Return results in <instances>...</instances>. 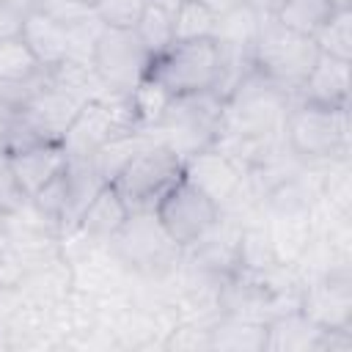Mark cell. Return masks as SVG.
Here are the masks:
<instances>
[{"label":"cell","instance_id":"18","mask_svg":"<svg viewBox=\"0 0 352 352\" xmlns=\"http://www.w3.org/2000/svg\"><path fill=\"white\" fill-rule=\"evenodd\" d=\"M333 3L330 0H283L280 8L272 14L283 28L297 30L302 36H311L330 19L333 14Z\"/></svg>","mask_w":352,"mask_h":352},{"label":"cell","instance_id":"20","mask_svg":"<svg viewBox=\"0 0 352 352\" xmlns=\"http://www.w3.org/2000/svg\"><path fill=\"white\" fill-rule=\"evenodd\" d=\"M135 33L140 36V41L148 50V55L157 58L173 44V14L168 8H162L160 3L148 0L140 22L135 25Z\"/></svg>","mask_w":352,"mask_h":352},{"label":"cell","instance_id":"22","mask_svg":"<svg viewBox=\"0 0 352 352\" xmlns=\"http://www.w3.org/2000/svg\"><path fill=\"white\" fill-rule=\"evenodd\" d=\"M148 0H96L94 14L104 28H135Z\"/></svg>","mask_w":352,"mask_h":352},{"label":"cell","instance_id":"19","mask_svg":"<svg viewBox=\"0 0 352 352\" xmlns=\"http://www.w3.org/2000/svg\"><path fill=\"white\" fill-rule=\"evenodd\" d=\"M217 14L201 0H182L173 14V41L214 38Z\"/></svg>","mask_w":352,"mask_h":352},{"label":"cell","instance_id":"5","mask_svg":"<svg viewBox=\"0 0 352 352\" xmlns=\"http://www.w3.org/2000/svg\"><path fill=\"white\" fill-rule=\"evenodd\" d=\"M283 132L294 157L333 160L336 154L346 151V138H349L346 107H327L300 99L297 107H289Z\"/></svg>","mask_w":352,"mask_h":352},{"label":"cell","instance_id":"24","mask_svg":"<svg viewBox=\"0 0 352 352\" xmlns=\"http://www.w3.org/2000/svg\"><path fill=\"white\" fill-rule=\"evenodd\" d=\"M28 204V195L19 190L14 173H11V162L8 154H0V212L14 214Z\"/></svg>","mask_w":352,"mask_h":352},{"label":"cell","instance_id":"13","mask_svg":"<svg viewBox=\"0 0 352 352\" xmlns=\"http://www.w3.org/2000/svg\"><path fill=\"white\" fill-rule=\"evenodd\" d=\"M324 327L311 322L300 308L264 322V349L270 352H319Z\"/></svg>","mask_w":352,"mask_h":352},{"label":"cell","instance_id":"28","mask_svg":"<svg viewBox=\"0 0 352 352\" xmlns=\"http://www.w3.org/2000/svg\"><path fill=\"white\" fill-rule=\"evenodd\" d=\"M0 3H8V6H16V8H22V11H28V8H30V0H0Z\"/></svg>","mask_w":352,"mask_h":352},{"label":"cell","instance_id":"17","mask_svg":"<svg viewBox=\"0 0 352 352\" xmlns=\"http://www.w3.org/2000/svg\"><path fill=\"white\" fill-rule=\"evenodd\" d=\"M44 72L38 58L30 52L22 36L0 41V82L3 85H22L36 80Z\"/></svg>","mask_w":352,"mask_h":352},{"label":"cell","instance_id":"7","mask_svg":"<svg viewBox=\"0 0 352 352\" xmlns=\"http://www.w3.org/2000/svg\"><path fill=\"white\" fill-rule=\"evenodd\" d=\"M110 245L126 267L143 275H162L182 256V248L165 234L154 212H132Z\"/></svg>","mask_w":352,"mask_h":352},{"label":"cell","instance_id":"11","mask_svg":"<svg viewBox=\"0 0 352 352\" xmlns=\"http://www.w3.org/2000/svg\"><path fill=\"white\" fill-rule=\"evenodd\" d=\"M8 162H11V173L19 184V190L33 198L47 182H52L69 162L63 143L58 140H38V143H28L22 148L8 151Z\"/></svg>","mask_w":352,"mask_h":352},{"label":"cell","instance_id":"4","mask_svg":"<svg viewBox=\"0 0 352 352\" xmlns=\"http://www.w3.org/2000/svg\"><path fill=\"white\" fill-rule=\"evenodd\" d=\"M154 126L162 129V143L187 160L195 151L214 146L223 126V99L214 91L170 96L162 118Z\"/></svg>","mask_w":352,"mask_h":352},{"label":"cell","instance_id":"8","mask_svg":"<svg viewBox=\"0 0 352 352\" xmlns=\"http://www.w3.org/2000/svg\"><path fill=\"white\" fill-rule=\"evenodd\" d=\"M154 214L165 234L184 250L198 242L220 217V206L198 190L187 176H182L154 206Z\"/></svg>","mask_w":352,"mask_h":352},{"label":"cell","instance_id":"29","mask_svg":"<svg viewBox=\"0 0 352 352\" xmlns=\"http://www.w3.org/2000/svg\"><path fill=\"white\" fill-rule=\"evenodd\" d=\"M8 217H11V214L0 212V236H6V226H8Z\"/></svg>","mask_w":352,"mask_h":352},{"label":"cell","instance_id":"16","mask_svg":"<svg viewBox=\"0 0 352 352\" xmlns=\"http://www.w3.org/2000/svg\"><path fill=\"white\" fill-rule=\"evenodd\" d=\"M209 349H264V322H253L228 314L223 322L209 327Z\"/></svg>","mask_w":352,"mask_h":352},{"label":"cell","instance_id":"23","mask_svg":"<svg viewBox=\"0 0 352 352\" xmlns=\"http://www.w3.org/2000/svg\"><path fill=\"white\" fill-rule=\"evenodd\" d=\"M30 8L47 14L50 19L60 22L63 28H74V25H82L88 19H94V8L88 6H80L74 0H30Z\"/></svg>","mask_w":352,"mask_h":352},{"label":"cell","instance_id":"9","mask_svg":"<svg viewBox=\"0 0 352 352\" xmlns=\"http://www.w3.org/2000/svg\"><path fill=\"white\" fill-rule=\"evenodd\" d=\"M297 308L324 330H349L352 322V280L346 270H330L308 283Z\"/></svg>","mask_w":352,"mask_h":352},{"label":"cell","instance_id":"31","mask_svg":"<svg viewBox=\"0 0 352 352\" xmlns=\"http://www.w3.org/2000/svg\"><path fill=\"white\" fill-rule=\"evenodd\" d=\"M74 3H80V6H88V8H94V3H96V0H74Z\"/></svg>","mask_w":352,"mask_h":352},{"label":"cell","instance_id":"25","mask_svg":"<svg viewBox=\"0 0 352 352\" xmlns=\"http://www.w3.org/2000/svg\"><path fill=\"white\" fill-rule=\"evenodd\" d=\"M22 16H25L22 8L8 6V3H0V41L14 38V36L22 33Z\"/></svg>","mask_w":352,"mask_h":352},{"label":"cell","instance_id":"21","mask_svg":"<svg viewBox=\"0 0 352 352\" xmlns=\"http://www.w3.org/2000/svg\"><path fill=\"white\" fill-rule=\"evenodd\" d=\"M319 52L349 60L352 58V8H336L330 19L314 33Z\"/></svg>","mask_w":352,"mask_h":352},{"label":"cell","instance_id":"6","mask_svg":"<svg viewBox=\"0 0 352 352\" xmlns=\"http://www.w3.org/2000/svg\"><path fill=\"white\" fill-rule=\"evenodd\" d=\"M151 55L143 47L135 28H104L99 30L91 52V66L99 80L121 96H132V91L148 77Z\"/></svg>","mask_w":352,"mask_h":352},{"label":"cell","instance_id":"15","mask_svg":"<svg viewBox=\"0 0 352 352\" xmlns=\"http://www.w3.org/2000/svg\"><path fill=\"white\" fill-rule=\"evenodd\" d=\"M126 217H129V209H126L124 198L116 192L113 184H104V187L94 195V201L85 206L77 231H82V234H88V236H94V239L110 242V239L121 231V226L126 223Z\"/></svg>","mask_w":352,"mask_h":352},{"label":"cell","instance_id":"3","mask_svg":"<svg viewBox=\"0 0 352 352\" xmlns=\"http://www.w3.org/2000/svg\"><path fill=\"white\" fill-rule=\"evenodd\" d=\"M148 80H154L168 96H187L214 91L220 80V47L214 38L173 41L162 55L151 60Z\"/></svg>","mask_w":352,"mask_h":352},{"label":"cell","instance_id":"2","mask_svg":"<svg viewBox=\"0 0 352 352\" xmlns=\"http://www.w3.org/2000/svg\"><path fill=\"white\" fill-rule=\"evenodd\" d=\"M184 176V160L162 140L140 146L110 182L132 212H154L157 201Z\"/></svg>","mask_w":352,"mask_h":352},{"label":"cell","instance_id":"30","mask_svg":"<svg viewBox=\"0 0 352 352\" xmlns=\"http://www.w3.org/2000/svg\"><path fill=\"white\" fill-rule=\"evenodd\" d=\"M333 8H352V0H330Z\"/></svg>","mask_w":352,"mask_h":352},{"label":"cell","instance_id":"14","mask_svg":"<svg viewBox=\"0 0 352 352\" xmlns=\"http://www.w3.org/2000/svg\"><path fill=\"white\" fill-rule=\"evenodd\" d=\"M346 91H349V60L333 58L319 52L311 74L300 85V99L327 107H346Z\"/></svg>","mask_w":352,"mask_h":352},{"label":"cell","instance_id":"27","mask_svg":"<svg viewBox=\"0 0 352 352\" xmlns=\"http://www.w3.org/2000/svg\"><path fill=\"white\" fill-rule=\"evenodd\" d=\"M242 3H245V6H250L256 14H261V16H264V14H275V11L280 8V3H283V0H242Z\"/></svg>","mask_w":352,"mask_h":352},{"label":"cell","instance_id":"12","mask_svg":"<svg viewBox=\"0 0 352 352\" xmlns=\"http://www.w3.org/2000/svg\"><path fill=\"white\" fill-rule=\"evenodd\" d=\"M25 44L30 47V52L38 58V63L44 69H52L63 60L72 58V33L69 28H63L60 22L50 19L47 14L28 8L22 16V33Z\"/></svg>","mask_w":352,"mask_h":352},{"label":"cell","instance_id":"10","mask_svg":"<svg viewBox=\"0 0 352 352\" xmlns=\"http://www.w3.org/2000/svg\"><path fill=\"white\" fill-rule=\"evenodd\" d=\"M184 176L198 190H204L220 206V212L228 204H234L239 198V190H242V168L217 146L201 148L192 157H187L184 160Z\"/></svg>","mask_w":352,"mask_h":352},{"label":"cell","instance_id":"26","mask_svg":"<svg viewBox=\"0 0 352 352\" xmlns=\"http://www.w3.org/2000/svg\"><path fill=\"white\" fill-rule=\"evenodd\" d=\"M14 110L16 107H11L0 99V154H8V124L14 118Z\"/></svg>","mask_w":352,"mask_h":352},{"label":"cell","instance_id":"1","mask_svg":"<svg viewBox=\"0 0 352 352\" xmlns=\"http://www.w3.org/2000/svg\"><path fill=\"white\" fill-rule=\"evenodd\" d=\"M319 58V47L311 36L283 28L272 14L258 19L253 41V69L283 94H297Z\"/></svg>","mask_w":352,"mask_h":352}]
</instances>
